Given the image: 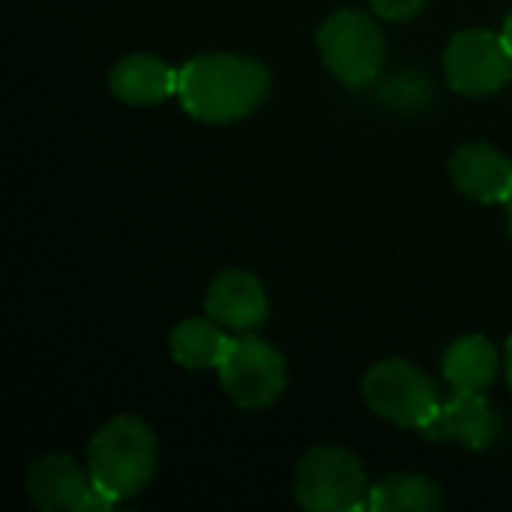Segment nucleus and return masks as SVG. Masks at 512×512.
<instances>
[{
  "instance_id": "obj_1",
  "label": "nucleus",
  "mask_w": 512,
  "mask_h": 512,
  "mask_svg": "<svg viewBox=\"0 0 512 512\" xmlns=\"http://www.w3.org/2000/svg\"><path fill=\"white\" fill-rule=\"evenodd\" d=\"M270 93L264 63L240 54H201L180 66L177 96L201 123H234L249 117Z\"/></svg>"
},
{
  "instance_id": "obj_2",
  "label": "nucleus",
  "mask_w": 512,
  "mask_h": 512,
  "mask_svg": "<svg viewBox=\"0 0 512 512\" xmlns=\"http://www.w3.org/2000/svg\"><path fill=\"white\" fill-rule=\"evenodd\" d=\"M156 459H159L156 435L135 414L111 417L93 435L87 450L90 477L111 504L138 495L153 480Z\"/></svg>"
},
{
  "instance_id": "obj_3",
  "label": "nucleus",
  "mask_w": 512,
  "mask_h": 512,
  "mask_svg": "<svg viewBox=\"0 0 512 512\" xmlns=\"http://www.w3.org/2000/svg\"><path fill=\"white\" fill-rule=\"evenodd\" d=\"M369 480L360 459L342 447H312L297 465L294 495L309 512L369 510Z\"/></svg>"
},
{
  "instance_id": "obj_4",
  "label": "nucleus",
  "mask_w": 512,
  "mask_h": 512,
  "mask_svg": "<svg viewBox=\"0 0 512 512\" xmlns=\"http://www.w3.org/2000/svg\"><path fill=\"white\" fill-rule=\"evenodd\" d=\"M318 51L339 81L366 87L384 69L387 42L375 18L360 9H339L318 30Z\"/></svg>"
},
{
  "instance_id": "obj_5",
  "label": "nucleus",
  "mask_w": 512,
  "mask_h": 512,
  "mask_svg": "<svg viewBox=\"0 0 512 512\" xmlns=\"http://www.w3.org/2000/svg\"><path fill=\"white\" fill-rule=\"evenodd\" d=\"M366 405L402 429H426L441 408L435 381L405 360H381L363 378Z\"/></svg>"
},
{
  "instance_id": "obj_6",
  "label": "nucleus",
  "mask_w": 512,
  "mask_h": 512,
  "mask_svg": "<svg viewBox=\"0 0 512 512\" xmlns=\"http://www.w3.org/2000/svg\"><path fill=\"white\" fill-rule=\"evenodd\" d=\"M216 372L228 399L246 411L276 402L288 384L282 354L258 336H231Z\"/></svg>"
},
{
  "instance_id": "obj_7",
  "label": "nucleus",
  "mask_w": 512,
  "mask_h": 512,
  "mask_svg": "<svg viewBox=\"0 0 512 512\" xmlns=\"http://www.w3.org/2000/svg\"><path fill=\"white\" fill-rule=\"evenodd\" d=\"M444 75L462 96H492L512 78V48L501 33L462 30L444 51Z\"/></svg>"
},
{
  "instance_id": "obj_8",
  "label": "nucleus",
  "mask_w": 512,
  "mask_h": 512,
  "mask_svg": "<svg viewBox=\"0 0 512 512\" xmlns=\"http://www.w3.org/2000/svg\"><path fill=\"white\" fill-rule=\"evenodd\" d=\"M27 495L39 510L108 512L114 504L96 489L90 468L84 471L75 459L48 453L27 468Z\"/></svg>"
},
{
  "instance_id": "obj_9",
  "label": "nucleus",
  "mask_w": 512,
  "mask_h": 512,
  "mask_svg": "<svg viewBox=\"0 0 512 512\" xmlns=\"http://www.w3.org/2000/svg\"><path fill=\"white\" fill-rule=\"evenodd\" d=\"M504 423L498 408L474 390H453L447 402L435 411L423 435L429 441H456L474 453H486L501 441Z\"/></svg>"
},
{
  "instance_id": "obj_10",
  "label": "nucleus",
  "mask_w": 512,
  "mask_h": 512,
  "mask_svg": "<svg viewBox=\"0 0 512 512\" xmlns=\"http://www.w3.org/2000/svg\"><path fill=\"white\" fill-rule=\"evenodd\" d=\"M450 177L462 195L480 204H507L512 198V162L492 144L459 147L450 159Z\"/></svg>"
},
{
  "instance_id": "obj_11",
  "label": "nucleus",
  "mask_w": 512,
  "mask_h": 512,
  "mask_svg": "<svg viewBox=\"0 0 512 512\" xmlns=\"http://www.w3.org/2000/svg\"><path fill=\"white\" fill-rule=\"evenodd\" d=\"M204 306H207V318H213L225 330H240V333L264 324L270 312L267 291L258 282V276L249 270L219 273L207 288Z\"/></svg>"
},
{
  "instance_id": "obj_12",
  "label": "nucleus",
  "mask_w": 512,
  "mask_h": 512,
  "mask_svg": "<svg viewBox=\"0 0 512 512\" xmlns=\"http://www.w3.org/2000/svg\"><path fill=\"white\" fill-rule=\"evenodd\" d=\"M180 69L153 54H126L108 75L111 93L126 105H159L177 93Z\"/></svg>"
},
{
  "instance_id": "obj_13",
  "label": "nucleus",
  "mask_w": 512,
  "mask_h": 512,
  "mask_svg": "<svg viewBox=\"0 0 512 512\" xmlns=\"http://www.w3.org/2000/svg\"><path fill=\"white\" fill-rule=\"evenodd\" d=\"M501 357L486 336H462L444 354V378L453 390H486L498 375Z\"/></svg>"
},
{
  "instance_id": "obj_14",
  "label": "nucleus",
  "mask_w": 512,
  "mask_h": 512,
  "mask_svg": "<svg viewBox=\"0 0 512 512\" xmlns=\"http://www.w3.org/2000/svg\"><path fill=\"white\" fill-rule=\"evenodd\" d=\"M231 336L213 318H186L171 330L168 348L183 369H219Z\"/></svg>"
},
{
  "instance_id": "obj_15",
  "label": "nucleus",
  "mask_w": 512,
  "mask_h": 512,
  "mask_svg": "<svg viewBox=\"0 0 512 512\" xmlns=\"http://www.w3.org/2000/svg\"><path fill=\"white\" fill-rule=\"evenodd\" d=\"M444 507V492L423 474H393L372 486V512H435Z\"/></svg>"
},
{
  "instance_id": "obj_16",
  "label": "nucleus",
  "mask_w": 512,
  "mask_h": 512,
  "mask_svg": "<svg viewBox=\"0 0 512 512\" xmlns=\"http://www.w3.org/2000/svg\"><path fill=\"white\" fill-rule=\"evenodd\" d=\"M369 3L387 21H408L426 6V0H369Z\"/></svg>"
},
{
  "instance_id": "obj_17",
  "label": "nucleus",
  "mask_w": 512,
  "mask_h": 512,
  "mask_svg": "<svg viewBox=\"0 0 512 512\" xmlns=\"http://www.w3.org/2000/svg\"><path fill=\"white\" fill-rule=\"evenodd\" d=\"M507 387H510V393H512V336L507 339Z\"/></svg>"
},
{
  "instance_id": "obj_18",
  "label": "nucleus",
  "mask_w": 512,
  "mask_h": 512,
  "mask_svg": "<svg viewBox=\"0 0 512 512\" xmlns=\"http://www.w3.org/2000/svg\"><path fill=\"white\" fill-rule=\"evenodd\" d=\"M501 36L507 39V45H510V48H512V12H510V15H507V21H504V33H501Z\"/></svg>"
},
{
  "instance_id": "obj_19",
  "label": "nucleus",
  "mask_w": 512,
  "mask_h": 512,
  "mask_svg": "<svg viewBox=\"0 0 512 512\" xmlns=\"http://www.w3.org/2000/svg\"><path fill=\"white\" fill-rule=\"evenodd\" d=\"M507 219H510V237H512V198L507 201Z\"/></svg>"
}]
</instances>
